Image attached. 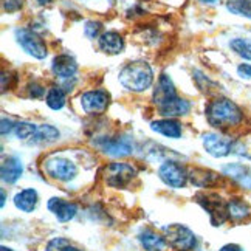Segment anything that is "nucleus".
<instances>
[{
    "label": "nucleus",
    "instance_id": "7ed1b4c3",
    "mask_svg": "<svg viewBox=\"0 0 251 251\" xmlns=\"http://www.w3.org/2000/svg\"><path fill=\"white\" fill-rule=\"evenodd\" d=\"M165 239L177 251H191L196 248L197 244L196 234L188 226L178 224H174L165 228Z\"/></svg>",
    "mask_w": 251,
    "mask_h": 251
},
{
    "label": "nucleus",
    "instance_id": "5701e85b",
    "mask_svg": "<svg viewBox=\"0 0 251 251\" xmlns=\"http://www.w3.org/2000/svg\"><path fill=\"white\" fill-rule=\"evenodd\" d=\"M59 138V130L50 124H44V126H37V132L31 138V143L37 144H47V143H53Z\"/></svg>",
    "mask_w": 251,
    "mask_h": 251
},
{
    "label": "nucleus",
    "instance_id": "aec40b11",
    "mask_svg": "<svg viewBox=\"0 0 251 251\" xmlns=\"http://www.w3.org/2000/svg\"><path fill=\"white\" fill-rule=\"evenodd\" d=\"M228 209V219L234 220V222H242L251 216V208L247 201L240 200V199H233L226 203Z\"/></svg>",
    "mask_w": 251,
    "mask_h": 251
},
{
    "label": "nucleus",
    "instance_id": "cd10ccee",
    "mask_svg": "<svg viewBox=\"0 0 251 251\" xmlns=\"http://www.w3.org/2000/svg\"><path fill=\"white\" fill-rule=\"evenodd\" d=\"M37 132V126L31 123H17L14 126V135L19 140H30Z\"/></svg>",
    "mask_w": 251,
    "mask_h": 251
},
{
    "label": "nucleus",
    "instance_id": "58836bf2",
    "mask_svg": "<svg viewBox=\"0 0 251 251\" xmlns=\"http://www.w3.org/2000/svg\"><path fill=\"white\" fill-rule=\"evenodd\" d=\"M0 251H13L11 248H6V247H2V250H0Z\"/></svg>",
    "mask_w": 251,
    "mask_h": 251
},
{
    "label": "nucleus",
    "instance_id": "0eeeda50",
    "mask_svg": "<svg viewBox=\"0 0 251 251\" xmlns=\"http://www.w3.org/2000/svg\"><path fill=\"white\" fill-rule=\"evenodd\" d=\"M158 177L165 185L171 188H185L186 181L189 178V174L186 172L185 166H181L177 161H165L158 168Z\"/></svg>",
    "mask_w": 251,
    "mask_h": 251
},
{
    "label": "nucleus",
    "instance_id": "c756f323",
    "mask_svg": "<svg viewBox=\"0 0 251 251\" xmlns=\"http://www.w3.org/2000/svg\"><path fill=\"white\" fill-rule=\"evenodd\" d=\"M101 24L100 22H95V21H90L87 22L85 26H84V31L87 34V37H90V39H95V37H98L100 31H101Z\"/></svg>",
    "mask_w": 251,
    "mask_h": 251
},
{
    "label": "nucleus",
    "instance_id": "f704fd0d",
    "mask_svg": "<svg viewBox=\"0 0 251 251\" xmlns=\"http://www.w3.org/2000/svg\"><path fill=\"white\" fill-rule=\"evenodd\" d=\"M220 251H244V250L240 248L239 245H236V244H228L225 247H222Z\"/></svg>",
    "mask_w": 251,
    "mask_h": 251
},
{
    "label": "nucleus",
    "instance_id": "f257e3e1",
    "mask_svg": "<svg viewBox=\"0 0 251 251\" xmlns=\"http://www.w3.org/2000/svg\"><path fill=\"white\" fill-rule=\"evenodd\" d=\"M206 118L212 127L228 129L240 124L244 115L237 105L226 98L211 101L206 107Z\"/></svg>",
    "mask_w": 251,
    "mask_h": 251
},
{
    "label": "nucleus",
    "instance_id": "b1692460",
    "mask_svg": "<svg viewBox=\"0 0 251 251\" xmlns=\"http://www.w3.org/2000/svg\"><path fill=\"white\" fill-rule=\"evenodd\" d=\"M224 172L226 176L236 178L237 181H240L242 185H245L247 188H251V174L240 165H229L224 168Z\"/></svg>",
    "mask_w": 251,
    "mask_h": 251
},
{
    "label": "nucleus",
    "instance_id": "9b49d317",
    "mask_svg": "<svg viewBox=\"0 0 251 251\" xmlns=\"http://www.w3.org/2000/svg\"><path fill=\"white\" fill-rule=\"evenodd\" d=\"M203 148L209 155L222 158L226 157L233 149V143L229 138L222 137L219 133H206L203 135Z\"/></svg>",
    "mask_w": 251,
    "mask_h": 251
},
{
    "label": "nucleus",
    "instance_id": "4468645a",
    "mask_svg": "<svg viewBox=\"0 0 251 251\" xmlns=\"http://www.w3.org/2000/svg\"><path fill=\"white\" fill-rule=\"evenodd\" d=\"M24 172V166L22 161L17 157H8L3 160L2 163V169H0V174H2V180L8 185H13L19 178L22 177Z\"/></svg>",
    "mask_w": 251,
    "mask_h": 251
},
{
    "label": "nucleus",
    "instance_id": "423d86ee",
    "mask_svg": "<svg viewBox=\"0 0 251 251\" xmlns=\"http://www.w3.org/2000/svg\"><path fill=\"white\" fill-rule=\"evenodd\" d=\"M197 201L203 206V209L209 214L211 224L214 226H220L224 225L228 220V209H226V203L222 201V199L216 194H199Z\"/></svg>",
    "mask_w": 251,
    "mask_h": 251
},
{
    "label": "nucleus",
    "instance_id": "9d476101",
    "mask_svg": "<svg viewBox=\"0 0 251 251\" xmlns=\"http://www.w3.org/2000/svg\"><path fill=\"white\" fill-rule=\"evenodd\" d=\"M109 93L104 90H92L81 96L82 110L89 115H101L109 105Z\"/></svg>",
    "mask_w": 251,
    "mask_h": 251
},
{
    "label": "nucleus",
    "instance_id": "a211bd4d",
    "mask_svg": "<svg viewBox=\"0 0 251 251\" xmlns=\"http://www.w3.org/2000/svg\"><path fill=\"white\" fill-rule=\"evenodd\" d=\"M151 129L157 133L165 135L168 138H180L181 137V126H180V123H177L172 118L153 121L151 124Z\"/></svg>",
    "mask_w": 251,
    "mask_h": 251
},
{
    "label": "nucleus",
    "instance_id": "473e14b6",
    "mask_svg": "<svg viewBox=\"0 0 251 251\" xmlns=\"http://www.w3.org/2000/svg\"><path fill=\"white\" fill-rule=\"evenodd\" d=\"M237 73H239L240 78L250 79V78H251V65H250V64H242V65H239Z\"/></svg>",
    "mask_w": 251,
    "mask_h": 251
},
{
    "label": "nucleus",
    "instance_id": "393cba45",
    "mask_svg": "<svg viewBox=\"0 0 251 251\" xmlns=\"http://www.w3.org/2000/svg\"><path fill=\"white\" fill-rule=\"evenodd\" d=\"M47 105L53 110H61L65 105V92L61 87H51L47 93Z\"/></svg>",
    "mask_w": 251,
    "mask_h": 251
},
{
    "label": "nucleus",
    "instance_id": "f03ea898",
    "mask_svg": "<svg viewBox=\"0 0 251 251\" xmlns=\"http://www.w3.org/2000/svg\"><path fill=\"white\" fill-rule=\"evenodd\" d=\"M153 72L151 65L144 61H135L124 67L120 72V82L130 92H144L152 85Z\"/></svg>",
    "mask_w": 251,
    "mask_h": 251
},
{
    "label": "nucleus",
    "instance_id": "39448f33",
    "mask_svg": "<svg viewBox=\"0 0 251 251\" xmlns=\"http://www.w3.org/2000/svg\"><path fill=\"white\" fill-rule=\"evenodd\" d=\"M44 171L57 181H70L78 176V166L72 160L62 157H51L44 161Z\"/></svg>",
    "mask_w": 251,
    "mask_h": 251
},
{
    "label": "nucleus",
    "instance_id": "f8f14e48",
    "mask_svg": "<svg viewBox=\"0 0 251 251\" xmlns=\"http://www.w3.org/2000/svg\"><path fill=\"white\" fill-rule=\"evenodd\" d=\"M47 208L50 209L54 214V217L59 222H62V224L64 222H70L76 216V212H78V206L75 203L67 201L64 199H59V197H53L48 200Z\"/></svg>",
    "mask_w": 251,
    "mask_h": 251
},
{
    "label": "nucleus",
    "instance_id": "dca6fc26",
    "mask_svg": "<svg viewBox=\"0 0 251 251\" xmlns=\"http://www.w3.org/2000/svg\"><path fill=\"white\" fill-rule=\"evenodd\" d=\"M176 89H174V84L168 75H161L158 79V85L155 92H153V102L157 104V107L163 105L165 102L171 101L172 98H176Z\"/></svg>",
    "mask_w": 251,
    "mask_h": 251
},
{
    "label": "nucleus",
    "instance_id": "2f4dec72",
    "mask_svg": "<svg viewBox=\"0 0 251 251\" xmlns=\"http://www.w3.org/2000/svg\"><path fill=\"white\" fill-rule=\"evenodd\" d=\"M44 93H45V90H44L42 85L36 84V82H33L30 85V96H31V98H41Z\"/></svg>",
    "mask_w": 251,
    "mask_h": 251
},
{
    "label": "nucleus",
    "instance_id": "412c9836",
    "mask_svg": "<svg viewBox=\"0 0 251 251\" xmlns=\"http://www.w3.org/2000/svg\"><path fill=\"white\" fill-rule=\"evenodd\" d=\"M189 180L192 185L197 188H208L211 185H214V183L219 180V176L212 171L196 168L189 172Z\"/></svg>",
    "mask_w": 251,
    "mask_h": 251
},
{
    "label": "nucleus",
    "instance_id": "20e7f679",
    "mask_svg": "<svg viewBox=\"0 0 251 251\" xmlns=\"http://www.w3.org/2000/svg\"><path fill=\"white\" fill-rule=\"evenodd\" d=\"M137 176V169L127 163H110L104 168V181L110 188H126Z\"/></svg>",
    "mask_w": 251,
    "mask_h": 251
},
{
    "label": "nucleus",
    "instance_id": "a878e982",
    "mask_svg": "<svg viewBox=\"0 0 251 251\" xmlns=\"http://www.w3.org/2000/svg\"><path fill=\"white\" fill-rule=\"evenodd\" d=\"M229 47L244 59H251V39H244V37H237L233 39L229 44Z\"/></svg>",
    "mask_w": 251,
    "mask_h": 251
},
{
    "label": "nucleus",
    "instance_id": "ddd939ff",
    "mask_svg": "<svg viewBox=\"0 0 251 251\" xmlns=\"http://www.w3.org/2000/svg\"><path fill=\"white\" fill-rule=\"evenodd\" d=\"M158 110H160V113L163 115V117H166V118L185 117V115H188L189 110H191V104L186 100L176 96V98H172L171 101L160 105Z\"/></svg>",
    "mask_w": 251,
    "mask_h": 251
},
{
    "label": "nucleus",
    "instance_id": "7c9ffc66",
    "mask_svg": "<svg viewBox=\"0 0 251 251\" xmlns=\"http://www.w3.org/2000/svg\"><path fill=\"white\" fill-rule=\"evenodd\" d=\"M3 8L8 13H14L19 11L22 8V0H5L3 2Z\"/></svg>",
    "mask_w": 251,
    "mask_h": 251
},
{
    "label": "nucleus",
    "instance_id": "72a5a7b5",
    "mask_svg": "<svg viewBox=\"0 0 251 251\" xmlns=\"http://www.w3.org/2000/svg\"><path fill=\"white\" fill-rule=\"evenodd\" d=\"M14 126H16V124H13L9 120L3 118V120H2V135H6V133H9L11 130H14Z\"/></svg>",
    "mask_w": 251,
    "mask_h": 251
},
{
    "label": "nucleus",
    "instance_id": "e433bc0d",
    "mask_svg": "<svg viewBox=\"0 0 251 251\" xmlns=\"http://www.w3.org/2000/svg\"><path fill=\"white\" fill-rule=\"evenodd\" d=\"M200 2H203V3H216L217 0H200Z\"/></svg>",
    "mask_w": 251,
    "mask_h": 251
},
{
    "label": "nucleus",
    "instance_id": "2eb2a0df",
    "mask_svg": "<svg viewBox=\"0 0 251 251\" xmlns=\"http://www.w3.org/2000/svg\"><path fill=\"white\" fill-rule=\"evenodd\" d=\"M51 69L56 76H59L62 79H67V78H72V76L76 73V70H78V64H76V61L72 56L59 54L54 57Z\"/></svg>",
    "mask_w": 251,
    "mask_h": 251
},
{
    "label": "nucleus",
    "instance_id": "c9c22d12",
    "mask_svg": "<svg viewBox=\"0 0 251 251\" xmlns=\"http://www.w3.org/2000/svg\"><path fill=\"white\" fill-rule=\"evenodd\" d=\"M53 0H37V3L39 5H50Z\"/></svg>",
    "mask_w": 251,
    "mask_h": 251
},
{
    "label": "nucleus",
    "instance_id": "1a4fd4ad",
    "mask_svg": "<svg viewBox=\"0 0 251 251\" xmlns=\"http://www.w3.org/2000/svg\"><path fill=\"white\" fill-rule=\"evenodd\" d=\"M96 146L110 157H127L133 152V144L127 137L101 138L96 141Z\"/></svg>",
    "mask_w": 251,
    "mask_h": 251
},
{
    "label": "nucleus",
    "instance_id": "4be33fe9",
    "mask_svg": "<svg viewBox=\"0 0 251 251\" xmlns=\"http://www.w3.org/2000/svg\"><path fill=\"white\" fill-rule=\"evenodd\" d=\"M140 242L148 251H161L166 247V239L152 229H144L140 234Z\"/></svg>",
    "mask_w": 251,
    "mask_h": 251
},
{
    "label": "nucleus",
    "instance_id": "4c0bfd02",
    "mask_svg": "<svg viewBox=\"0 0 251 251\" xmlns=\"http://www.w3.org/2000/svg\"><path fill=\"white\" fill-rule=\"evenodd\" d=\"M5 200H6V196H5V192L2 191V206H5Z\"/></svg>",
    "mask_w": 251,
    "mask_h": 251
},
{
    "label": "nucleus",
    "instance_id": "bb28decb",
    "mask_svg": "<svg viewBox=\"0 0 251 251\" xmlns=\"http://www.w3.org/2000/svg\"><path fill=\"white\" fill-rule=\"evenodd\" d=\"M45 251H84V250L75 247L64 237H54L48 242Z\"/></svg>",
    "mask_w": 251,
    "mask_h": 251
},
{
    "label": "nucleus",
    "instance_id": "6e6552de",
    "mask_svg": "<svg viewBox=\"0 0 251 251\" xmlns=\"http://www.w3.org/2000/svg\"><path fill=\"white\" fill-rule=\"evenodd\" d=\"M16 37H17L19 45H21L28 54L36 57V59H44L47 56V45L36 33L22 28V30L16 31Z\"/></svg>",
    "mask_w": 251,
    "mask_h": 251
},
{
    "label": "nucleus",
    "instance_id": "c85d7f7f",
    "mask_svg": "<svg viewBox=\"0 0 251 251\" xmlns=\"http://www.w3.org/2000/svg\"><path fill=\"white\" fill-rule=\"evenodd\" d=\"M228 9L237 16H244L251 19V2L250 0H234L228 3Z\"/></svg>",
    "mask_w": 251,
    "mask_h": 251
},
{
    "label": "nucleus",
    "instance_id": "6ab92c4d",
    "mask_svg": "<svg viewBox=\"0 0 251 251\" xmlns=\"http://www.w3.org/2000/svg\"><path fill=\"white\" fill-rule=\"evenodd\" d=\"M14 205L24 212H33L37 206V192L33 188L17 192L14 196Z\"/></svg>",
    "mask_w": 251,
    "mask_h": 251
},
{
    "label": "nucleus",
    "instance_id": "f3484780",
    "mask_svg": "<svg viewBox=\"0 0 251 251\" xmlns=\"http://www.w3.org/2000/svg\"><path fill=\"white\" fill-rule=\"evenodd\" d=\"M98 44H100L101 50L104 53H109V54H118L123 51V48H124V39L117 31L102 33L98 39Z\"/></svg>",
    "mask_w": 251,
    "mask_h": 251
}]
</instances>
